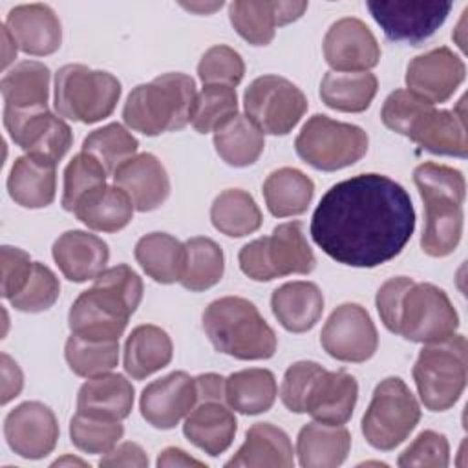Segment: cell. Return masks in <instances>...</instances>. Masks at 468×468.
I'll use <instances>...</instances> for the list:
<instances>
[{"label":"cell","instance_id":"681fc988","mask_svg":"<svg viewBox=\"0 0 468 468\" xmlns=\"http://www.w3.org/2000/svg\"><path fill=\"white\" fill-rule=\"evenodd\" d=\"M450 463V444L444 433L424 430L399 455L397 464L402 468H446Z\"/></svg>","mask_w":468,"mask_h":468},{"label":"cell","instance_id":"f1b7e54d","mask_svg":"<svg viewBox=\"0 0 468 468\" xmlns=\"http://www.w3.org/2000/svg\"><path fill=\"white\" fill-rule=\"evenodd\" d=\"M133 386L119 373H104L88 378L77 395V411L108 419L122 420L133 408Z\"/></svg>","mask_w":468,"mask_h":468},{"label":"cell","instance_id":"680465c9","mask_svg":"<svg viewBox=\"0 0 468 468\" xmlns=\"http://www.w3.org/2000/svg\"><path fill=\"white\" fill-rule=\"evenodd\" d=\"M64 463H75V464H80V466H86V463L84 461H80V459H71V457H64V459H57L55 463H53V466H60V464H64Z\"/></svg>","mask_w":468,"mask_h":468},{"label":"cell","instance_id":"7bdbcfd3","mask_svg":"<svg viewBox=\"0 0 468 468\" xmlns=\"http://www.w3.org/2000/svg\"><path fill=\"white\" fill-rule=\"evenodd\" d=\"M64 358L69 369L84 378L110 373L119 362V342L88 340L69 335L64 346Z\"/></svg>","mask_w":468,"mask_h":468},{"label":"cell","instance_id":"f35d334b","mask_svg":"<svg viewBox=\"0 0 468 468\" xmlns=\"http://www.w3.org/2000/svg\"><path fill=\"white\" fill-rule=\"evenodd\" d=\"M265 133L247 117L236 113L214 132L218 155L234 168H245L258 161L265 148Z\"/></svg>","mask_w":468,"mask_h":468},{"label":"cell","instance_id":"5b68a950","mask_svg":"<svg viewBox=\"0 0 468 468\" xmlns=\"http://www.w3.org/2000/svg\"><path fill=\"white\" fill-rule=\"evenodd\" d=\"M196 82L190 75L172 71L135 86L122 106V121L148 137L183 130L190 122Z\"/></svg>","mask_w":468,"mask_h":468},{"label":"cell","instance_id":"816d5d0a","mask_svg":"<svg viewBox=\"0 0 468 468\" xmlns=\"http://www.w3.org/2000/svg\"><path fill=\"white\" fill-rule=\"evenodd\" d=\"M99 466H137V468H144L148 466V455L144 453V450L137 444V442H121L115 444L110 452H106L101 461Z\"/></svg>","mask_w":468,"mask_h":468},{"label":"cell","instance_id":"7c38bea8","mask_svg":"<svg viewBox=\"0 0 468 468\" xmlns=\"http://www.w3.org/2000/svg\"><path fill=\"white\" fill-rule=\"evenodd\" d=\"M366 7L389 40L419 46L444 24L453 4L441 0H367Z\"/></svg>","mask_w":468,"mask_h":468},{"label":"cell","instance_id":"ffe728a7","mask_svg":"<svg viewBox=\"0 0 468 468\" xmlns=\"http://www.w3.org/2000/svg\"><path fill=\"white\" fill-rule=\"evenodd\" d=\"M404 137L435 155H452L464 159L468 155V139L464 113L455 110H437L426 104L410 122Z\"/></svg>","mask_w":468,"mask_h":468},{"label":"cell","instance_id":"d4e9b609","mask_svg":"<svg viewBox=\"0 0 468 468\" xmlns=\"http://www.w3.org/2000/svg\"><path fill=\"white\" fill-rule=\"evenodd\" d=\"M51 254L64 278L75 283L95 280L110 260L108 243L86 230L60 234L53 243Z\"/></svg>","mask_w":468,"mask_h":468},{"label":"cell","instance_id":"30bf717a","mask_svg":"<svg viewBox=\"0 0 468 468\" xmlns=\"http://www.w3.org/2000/svg\"><path fill=\"white\" fill-rule=\"evenodd\" d=\"M420 420V406L400 377L380 380L362 417V435L375 450L402 444Z\"/></svg>","mask_w":468,"mask_h":468},{"label":"cell","instance_id":"8992f818","mask_svg":"<svg viewBox=\"0 0 468 468\" xmlns=\"http://www.w3.org/2000/svg\"><path fill=\"white\" fill-rule=\"evenodd\" d=\"M468 346L463 335L424 344L411 369L422 404L430 411L450 410L463 395L468 378Z\"/></svg>","mask_w":468,"mask_h":468},{"label":"cell","instance_id":"5bb4252c","mask_svg":"<svg viewBox=\"0 0 468 468\" xmlns=\"http://www.w3.org/2000/svg\"><path fill=\"white\" fill-rule=\"evenodd\" d=\"M4 126L11 141L26 154L58 163L73 144L68 122L49 110L13 112L4 110Z\"/></svg>","mask_w":468,"mask_h":468},{"label":"cell","instance_id":"f6af8a7d","mask_svg":"<svg viewBox=\"0 0 468 468\" xmlns=\"http://www.w3.org/2000/svg\"><path fill=\"white\" fill-rule=\"evenodd\" d=\"M124 433L121 420H108L77 411L69 420V439L75 448L84 453H106L110 452Z\"/></svg>","mask_w":468,"mask_h":468},{"label":"cell","instance_id":"f907efd6","mask_svg":"<svg viewBox=\"0 0 468 468\" xmlns=\"http://www.w3.org/2000/svg\"><path fill=\"white\" fill-rule=\"evenodd\" d=\"M0 261H2V298L11 300L16 296L27 283L35 261L31 256L11 245H4L0 249Z\"/></svg>","mask_w":468,"mask_h":468},{"label":"cell","instance_id":"2e32d148","mask_svg":"<svg viewBox=\"0 0 468 468\" xmlns=\"http://www.w3.org/2000/svg\"><path fill=\"white\" fill-rule=\"evenodd\" d=\"M196 404V378L186 371H172L150 382L139 399L143 419L157 430L176 428Z\"/></svg>","mask_w":468,"mask_h":468},{"label":"cell","instance_id":"8fae6325","mask_svg":"<svg viewBox=\"0 0 468 468\" xmlns=\"http://www.w3.org/2000/svg\"><path fill=\"white\" fill-rule=\"evenodd\" d=\"M243 108L263 133L287 135L307 112V97L285 77L261 75L245 90Z\"/></svg>","mask_w":468,"mask_h":468},{"label":"cell","instance_id":"603a6c76","mask_svg":"<svg viewBox=\"0 0 468 468\" xmlns=\"http://www.w3.org/2000/svg\"><path fill=\"white\" fill-rule=\"evenodd\" d=\"M115 185L130 197L133 208L150 212L159 208L170 194V179L163 163L148 152L128 159L115 174Z\"/></svg>","mask_w":468,"mask_h":468},{"label":"cell","instance_id":"7a4b0ae2","mask_svg":"<svg viewBox=\"0 0 468 468\" xmlns=\"http://www.w3.org/2000/svg\"><path fill=\"white\" fill-rule=\"evenodd\" d=\"M384 327L417 344H433L455 335L459 314L448 294L428 282L395 276L375 298Z\"/></svg>","mask_w":468,"mask_h":468},{"label":"cell","instance_id":"9a60e30c","mask_svg":"<svg viewBox=\"0 0 468 468\" xmlns=\"http://www.w3.org/2000/svg\"><path fill=\"white\" fill-rule=\"evenodd\" d=\"M58 422L53 410L38 400H27L4 419V435L9 448L22 459L49 455L58 441Z\"/></svg>","mask_w":468,"mask_h":468},{"label":"cell","instance_id":"60d3db41","mask_svg":"<svg viewBox=\"0 0 468 468\" xmlns=\"http://www.w3.org/2000/svg\"><path fill=\"white\" fill-rule=\"evenodd\" d=\"M225 272V256L221 247L207 238L196 236L185 241V267L179 278V283L192 291L201 292L223 278Z\"/></svg>","mask_w":468,"mask_h":468},{"label":"cell","instance_id":"4dcf8cb0","mask_svg":"<svg viewBox=\"0 0 468 468\" xmlns=\"http://www.w3.org/2000/svg\"><path fill=\"white\" fill-rule=\"evenodd\" d=\"M351 450V433L344 424L307 422L298 431L296 453L303 468L340 466Z\"/></svg>","mask_w":468,"mask_h":468},{"label":"cell","instance_id":"44dd1931","mask_svg":"<svg viewBox=\"0 0 468 468\" xmlns=\"http://www.w3.org/2000/svg\"><path fill=\"white\" fill-rule=\"evenodd\" d=\"M307 7V2L234 0L229 4V18L243 40L252 46H267L274 38L276 26L298 20Z\"/></svg>","mask_w":468,"mask_h":468},{"label":"cell","instance_id":"f5cc1de1","mask_svg":"<svg viewBox=\"0 0 468 468\" xmlns=\"http://www.w3.org/2000/svg\"><path fill=\"white\" fill-rule=\"evenodd\" d=\"M0 369H2L0 404L5 406L9 400H13L15 397L20 395V391L24 388V375H22V369L18 367V364L7 353L0 355Z\"/></svg>","mask_w":468,"mask_h":468},{"label":"cell","instance_id":"52a82bcc","mask_svg":"<svg viewBox=\"0 0 468 468\" xmlns=\"http://www.w3.org/2000/svg\"><path fill=\"white\" fill-rule=\"evenodd\" d=\"M239 269L254 282H271L289 274H309L316 258L300 221H287L269 236L258 238L239 249Z\"/></svg>","mask_w":468,"mask_h":468},{"label":"cell","instance_id":"1f68e13d","mask_svg":"<svg viewBox=\"0 0 468 468\" xmlns=\"http://www.w3.org/2000/svg\"><path fill=\"white\" fill-rule=\"evenodd\" d=\"M49 68L38 60H22L15 64L0 80L4 110L37 112L48 110Z\"/></svg>","mask_w":468,"mask_h":468},{"label":"cell","instance_id":"c3c4849f","mask_svg":"<svg viewBox=\"0 0 468 468\" xmlns=\"http://www.w3.org/2000/svg\"><path fill=\"white\" fill-rule=\"evenodd\" d=\"M245 75V62L241 55L229 46H212L208 48L199 64L197 77L203 84H225L238 86Z\"/></svg>","mask_w":468,"mask_h":468},{"label":"cell","instance_id":"ac0fdd59","mask_svg":"<svg viewBox=\"0 0 468 468\" xmlns=\"http://www.w3.org/2000/svg\"><path fill=\"white\" fill-rule=\"evenodd\" d=\"M356 399L358 384L353 375L318 366L302 397L300 413H309L318 422L346 424L353 415Z\"/></svg>","mask_w":468,"mask_h":468},{"label":"cell","instance_id":"ba28073f","mask_svg":"<svg viewBox=\"0 0 468 468\" xmlns=\"http://www.w3.org/2000/svg\"><path fill=\"white\" fill-rule=\"evenodd\" d=\"M121 91V82L112 73L66 64L55 73L53 102L62 119L93 124L113 113Z\"/></svg>","mask_w":468,"mask_h":468},{"label":"cell","instance_id":"9f6ffc18","mask_svg":"<svg viewBox=\"0 0 468 468\" xmlns=\"http://www.w3.org/2000/svg\"><path fill=\"white\" fill-rule=\"evenodd\" d=\"M2 42H4V58H2V68L5 69L15 58H16V49L18 46L15 44V40L11 38L9 31L2 26Z\"/></svg>","mask_w":468,"mask_h":468},{"label":"cell","instance_id":"bcb514c9","mask_svg":"<svg viewBox=\"0 0 468 468\" xmlns=\"http://www.w3.org/2000/svg\"><path fill=\"white\" fill-rule=\"evenodd\" d=\"M106 177L108 172L104 166L93 155L80 150L77 155H73L64 170V190L60 199L62 208L73 212L75 205L84 194L101 185H106Z\"/></svg>","mask_w":468,"mask_h":468},{"label":"cell","instance_id":"7dc6e473","mask_svg":"<svg viewBox=\"0 0 468 468\" xmlns=\"http://www.w3.org/2000/svg\"><path fill=\"white\" fill-rule=\"evenodd\" d=\"M58 294H60V283L55 272L48 265L35 261L33 272L26 287L9 302L16 311L42 313V311H48L57 302Z\"/></svg>","mask_w":468,"mask_h":468},{"label":"cell","instance_id":"277c9868","mask_svg":"<svg viewBox=\"0 0 468 468\" xmlns=\"http://www.w3.org/2000/svg\"><path fill=\"white\" fill-rule=\"evenodd\" d=\"M203 329L216 351L238 360H267L276 353V333L241 296L210 302L203 311Z\"/></svg>","mask_w":468,"mask_h":468},{"label":"cell","instance_id":"6da1fadb","mask_svg":"<svg viewBox=\"0 0 468 468\" xmlns=\"http://www.w3.org/2000/svg\"><path fill=\"white\" fill-rule=\"evenodd\" d=\"M413 230L410 194L382 174H358L333 185L311 218L313 241L336 263L360 269L399 256Z\"/></svg>","mask_w":468,"mask_h":468},{"label":"cell","instance_id":"ab89813d","mask_svg":"<svg viewBox=\"0 0 468 468\" xmlns=\"http://www.w3.org/2000/svg\"><path fill=\"white\" fill-rule=\"evenodd\" d=\"M210 221L221 234L243 238L261 227L263 216L249 192L241 188H227L212 201Z\"/></svg>","mask_w":468,"mask_h":468},{"label":"cell","instance_id":"d6986e66","mask_svg":"<svg viewBox=\"0 0 468 468\" xmlns=\"http://www.w3.org/2000/svg\"><path fill=\"white\" fill-rule=\"evenodd\" d=\"M322 48L333 71H369L380 60V46L375 35L355 16L333 22Z\"/></svg>","mask_w":468,"mask_h":468},{"label":"cell","instance_id":"e575fe53","mask_svg":"<svg viewBox=\"0 0 468 468\" xmlns=\"http://www.w3.org/2000/svg\"><path fill=\"white\" fill-rule=\"evenodd\" d=\"M278 386L272 371L249 367L225 378V402L241 415H260L272 408Z\"/></svg>","mask_w":468,"mask_h":468},{"label":"cell","instance_id":"e0dca14e","mask_svg":"<svg viewBox=\"0 0 468 468\" xmlns=\"http://www.w3.org/2000/svg\"><path fill=\"white\" fill-rule=\"evenodd\" d=\"M464 77L466 66L463 58L450 48L441 46L411 58L406 69V86L408 91L420 99L441 104L457 91Z\"/></svg>","mask_w":468,"mask_h":468},{"label":"cell","instance_id":"6f0895ef","mask_svg":"<svg viewBox=\"0 0 468 468\" xmlns=\"http://www.w3.org/2000/svg\"><path fill=\"white\" fill-rule=\"evenodd\" d=\"M185 9L188 11H196L199 15H207V13H212L216 9H219L223 5V2H216V4H181Z\"/></svg>","mask_w":468,"mask_h":468},{"label":"cell","instance_id":"b9f144b4","mask_svg":"<svg viewBox=\"0 0 468 468\" xmlns=\"http://www.w3.org/2000/svg\"><path fill=\"white\" fill-rule=\"evenodd\" d=\"M139 141L119 122H110L90 132L82 141V152L93 155L113 176L128 159L135 157Z\"/></svg>","mask_w":468,"mask_h":468},{"label":"cell","instance_id":"d6a6232c","mask_svg":"<svg viewBox=\"0 0 468 468\" xmlns=\"http://www.w3.org/2000/svg\"><path fill=\"white\" fill-rule=\"evenodd\" d=\"M133 203L117 185H101L75 205V218L97 232L122 230L133 218Z\"/></svg>","mask_w":468,"mask_h":468},{"label":"cell","instance_id":"74e56055","mask_svg":"<svg viewBox=\"0 0 468 468\" xmlns=\"http://www.w3.org/2000/svg\"><path fill=\"white\" fill-rule=\"evenodd\" d=\"M133 256L141 269L157 283L179 282L185 267V243L166 232H150L139 238Z\"/></svg>","mask_w":468,"mask_h":468},{"label":"cell","instance_id":"d590c367","mask_svg":"<svg viewBox=\"0 0 468 468\" xmlns=\"http://www.w3.org/2000/svg\"><path fill=\"white\" fill-rule=\"evenodd\" d=\"M378 90L371 71H327L320 82V97L325 106L344 113L366 112Z\"/></svg>","mask_w":468,"mask_h":468},{"label":"cell","instance_id":"ee69618b","mask_svg":"<svg viewBox=\"0 0 468 468\" xmlns=\"http://www.w3.org/2000/svg\"><path fill=\"white\" fill-rule=\"evenodd\" d=\"M238 113L236 88L225 84H205L196 93L190 112V124L199 133L216 132L225 121Z\"/></svg>","mask_w":468,"mask_h":468},{"label":"cell","instance_id":"db71d44e","mask_svg":"<svg viewBox=\"0 0 468 468\" xmlns=\"http://www.w3.org/2000/svg\"><path fill=\"white\" fill-rule=\"evenodd\" d=\"M196 378V391L197 402L205 400H225V378L218 373H203L194 377Z\"/></svg>","mask_w":468,"mask_h":468},{"label":"cell","instance_id":"83f0119b","mask_svg":"<svg viewBox=\"0 0 468 468\" xmlns=\"http://www.w3.org/2000/svg\"><path fill=\"white\" fill-rule=\"evenodd\" d=\"M271 309L283 329L305 333L324 313V294L313 282H287L272 291Z\"/></svg>","mask_w":468,"mask_h":468},{"label":"cell","instance_id":"4fadbf2b","mask_svg":"<svg viewBox=\"0 0 468 468\" xmlns=\"http://www.w3.org/2000/svg\"><path fill=\"white\" fill-rule=\"evenodd\" d=\"M324 351L340 362H366L378 347V333L369 313L358 303H342L327 318L320 333Z\"/></svg>","mask_w":468,"mask_h":468},{"label":"cell","instance_id":"f546056e","mask_svg":"<svg viewBox=\"0 0 468 468\" xmlns=\"http://www.w3.org/2000/svg\"><path fill=\"white\" fill-rule=\"evenodd\" d=\"M292 464L294 452L289 435L271 422L252 424L236 455L225 463L229 468H291Z\"/></svg>","mask_w":468,"mask_h":468},{"label":"cell","instance_id":"3957f363","mask_svg":"<svg viewBox=\"0 0 468 468\" xmlns=\"http://www.w3.org/2000/svg\"><path fill=\"white\" fill-rule=\"evenodd\" d=\"M413 183L424 201L420 249L431 258H444L457 249L463 236L464 176L453 166L422 163L413 170Z\"/></svg>","mask_w":468,"mask_h":468},{"label":"cell","instance_id":"484cf974","mask_svg":"<svg viewBox=\"0 0 468 468\" xmlns=\"http://www.w3.org/2000/svg\"><path fill=\"white\" fill-rule=\"evenodd\" d=\"M7 192L24 208L51 205L57 192V163L31 154L16 157L7 177Z\"/></svg>","mask_w":468,"mask_h":468},{"label":"cell","instance_id":"11a10c76","mask_svg":"<svg viewBox=\"0 0 468 468\" xmlns=\"http://www.w3.org/2000/svg\"><path fill=\"white\" fill-rule=\"evenodd\" d=\"M157 466L163 468V466H205V463L194 459L192 455H188L185 450L181 448H176V446H170V448H165L159 457H157Z\"/></svg>","mask_w":468,"mask_h":468},{"label":"cell","instance_id":"9c48e42d","mask_svg":"<svg viewBox=\"0 0 468 468\" xmlns=\"http://www.w3.org/2000/svg\"><path fill=\"white\" fill-rule=\"evenodd\" d=\"M369 146L367 133L351 122L316 113L307 119L294 139L298 157L324 172L342 170L360 161Z\"/></svg>","mask_w":468,"mask_h":468},{"label":"cell","instance_id":"4316f807","mask_svg":"<svg viewBox=\"0 0 468 468\" xmlns=\"http://www.w3.org/2000/svg\"><path fill=\"white\" fill-rule=\"evenodd\" d=\"M236 430L238 422L232 410L219 400L197 402L183 424L185 437L210 457H218L230 448Z\"/></svg>","mask_w":468,"mask_h":468},{"label":"cell","instance_id":"836d02e7","mask_svg":"<svg viewBox=\"0 0 468 468\" xmlns=\"http://www.w3.org/2000/svg\"><path fill=\"white\" fill-rule=\"evenodd\" d=\"M172 355L174 346L168 333L154 324H143L132 329L126 338L122 366L132 378L143 380L166 367Z\"/></svg>","mask_w":468,"mask_h":468},{"label":"cell","instance_id":"cb8c5ba5","mask_svg":"<svg viewBox=\"0 0 468 468\" xmlns=\"http://www.w3.org/2000/svg\"><path fill=\"white\" fill-rule=\"evenodd\" d=\"M80 294L104 314L128 324L143 300V280L130 265L119 263L104 269Z\"/></svg>","mask_w":468,"mask_h":468},{"label":"cell","instance_id":"8d00e7d4","mask_svg":"<svg viewBox=\"0 0 468 468\" xmlns=\"http://www.w3.org/2000/svg\"><path fill=\"white\" fill-rule=\"evenodd\" d=\"M263 197L274 218L303 214L314 196V183L302 170L283 166L271 172L263 183Z\"/></svg>","mask_w":468,"mask_h":468},{"label":"cell","instance_id":"7402d4cb","mask_svg":"<svg viewBox=\"0 0 468 468\" xmlns=\"http://www.w3.org/2000/svg\"><path fill=\"white\" fill-rule=\"evenodd\" d=\"M20 51L35 57L55 53L62 42V26L48 4L15 5L4 22Z\"/></svg>","mask_w":468,"mask_h":468}]
</instances>
